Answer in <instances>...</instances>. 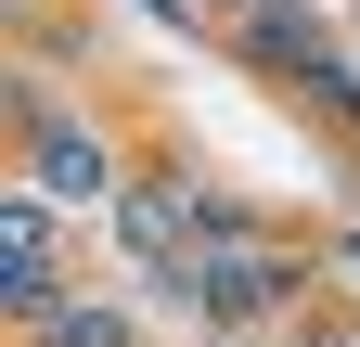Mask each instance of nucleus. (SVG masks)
Segmentation results:
<instances>
[{"mask_svg": "<svg viewBox=\"0 0 360 347\" xmlns=\"http://www.w3.org/2000/svg\"><path fill=\"white\" fill-rule=\"evenodd\" d=\"M0 232H13V309L39 322V309H52V219H39V206H13Z\"/></svg>", "mask_w": 360, "mask_h": 347, "instance_id": "1", "label": "nucleus"}, {"mask_svg": "<svg viewBox=\"0 0 360 347\" xmlns=\"http://www.w3.org/2000/svg\"><path fill=\"white\" fill-rule=\"evenodd\" d=\"M39 167H52L65 193H103V155H90V142H77L65 116H39Z\"/></svg>", "mask_w": 360, "mask_h": 347, "instance_id": "2", "label": "nucleus"}, {"mask_svg": "<svg viewBox=\"0 0 360 347\" xmlns=\"http://www.w3.org/2000/svg\"><path fill=\"white\" fill-rule=\"evenodd\" d=\"M39 322H52V347H129L116 309H39Z\"/></svg>", "mask_w": 360, "mask_h": 347, "instance_id": "3", "label": "nucleus"}]
</instances>
